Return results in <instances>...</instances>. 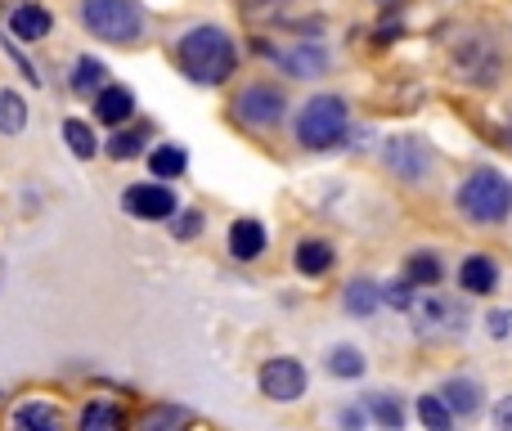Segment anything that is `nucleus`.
<instances>
[{
  "label": "nucleus",
  "mask_w": 512,
  "mask_h": 431,
  "mask_svg": "<svg viewBox=\"0 0 512 431\" xmlns=\"http://www.w3.org/2000/svg\"><path fill=\"white\" fill-rule=\"evenodd\" d=\"M176 63L194 86H225L239 68V45L225 27L198 23L176 41Z\"/></svg>",
  "instance_id": "1"
},
{
  "label": "nucleus",
  "mask_w": 512,
  "mask_h": 431,
  "mask_svg": "<svg viewBox=\"0 0 512 431\" xmlns=\"http://www.w3.org/2000/svg\"><path fill=\"white\" fill-rule=\"evenodd\" d=\"M81 27L108 45H135L149 32V14L140 0H81Z\"/></svg>",
  "instance_id": "2"
},
{
  "label": "nucleus",
  "mask_w": 512,
  "mask_h": 431,
  "mask_svg": "<svg viewBox=\"0 0 512 431\" xmlns=\"http://www.w3.org/2000/svg\"><path fill=\"white\" fill-rule=\"evenodd\" d=\"M459 212L468 220H481V225H499L512 212V180H504L490 167L472 171L459 189Z\"/></svg>",
  "instance_id": "3"
},
{
  "label": "nucleus",
  "mask_w": 512,
  "mask_h": 431,
  "mask_svg": "<svg viewBox=\"0 0 512 431\" xmlns=\"http://www.w3.org/2000/svg\"><path fill=\"white\" fill-rule=\"evenodd\" d=\"M346 126H351V113H346V104L337 95H315L310 104H301L297 113V144L301 149H333V144H342Z\"/></svg>",
  "instance_id": "4"
},
{
  "label": "nucleus",
  "mask_w": 512,
  "mask_h": 431,
  "mask_svg": "<svg viewBox=\"0 0 512 431\" xmlns=\"http://www.w3.org/2000/svg\"><path fill=\"white\" fill-rule=\"evenodd\" d=\"M283 113H288V99H283V90L274 86V81H252V86H243L239 95H234V117H239L243 126H252V131L279 126Z\"/></svg>",
  "instance_id": "5"
},
{
  "label": "nucleus",
  "mask_w": 512,
  "mask_h": 431,
  "mask_svg": "<svg viewBox=\"0 0 512 431\" xmlns=\"http://www.w3.org/2000/svg\"><path fill=\"white\" fill-rule=\"evenodd\" d=\"M256 387H261V396L274 400V405H292V400L306 396L310 378H306V369H301V360H292V355H274V360L261 364Z\"/></svg>",
  "instance_id": "6"
},
{
  "label": "nucleus",
  "mask_w": 512,
  "mask_h": 431,
  "mask_svg": "<svg viewBox=\"0 0 512 431\" xmlns=\"http://www.w3.org/2000/svg\"><path fill=\"white\" fill-rule=\"evenodd\" d=\"M122 207H126V216L158 225V220H171V216H176V194H171L162 180H144V185H131V189H126V194H122Z\"/></svg>",
  "instance_id": "7"
},
{
  "label": "nucleus",
  "mask_w": 512,
  "mask_h": 431,
  "mask_svg": "<svg viewBox=\"0 0 512 431\" xmlns=\"http://www.w3.org/2000/svg\"><path fill=\"white\" fill-rule=\"evenodd\" d=\"M135 117V90L131 86H117V81H104L95 90V122H104L108 131L113 126H126Z\"/></svg>",
  "instance_id": "8"
},
{
  "label": "nucleus",
  "mask_w": 512,
  "mask_h": 431,
  "mask_svg": "<svg viewBox=\"0 0 512 431\" xmlns=\"http://www.w3.org/2000/svg\"><path fill=\"white\" fill-rule=\"evenodd\" d=\"M288 77H324L328 72V50L315 41H297L292 50H270Z\"/></svg>",
  "instance_id": "9"
},
{
  "label": "nucleus",
  "mask_w": 512,
  "mask_h": 431,
  "mask_svg": "<svg viewBox=\"0 0 512 431\" xmlns=\"http://www.w3.org/2000/svg\"><path fill=\"white\" fill-rule=\"evenodd\" d=\"M387 167L396 171L400 180H423L427 176V167H432V153L423 149V140H391L387 144Z\"/></svg>",
  "instance_id": "10"
},
{
  "label": "nucleus",
  "mask_w": 512,
  "mask_h": 431,
  "mask_svg": "<svg viewBox=\"0 0 512 431\" xmlns=\"http://www.w3.org/2000/svg\"><path fill=\"white\" fill-rule=\"evenodd\" d=\"M50 32H54V14L45 5H18L14 14H9V36L23 41V45L45 41Z\"/></svg>",
  "instance_id": "11"
},
{
  "label": "nucleus",
  "mask_w": 512,
  "mask_h": 431,
  "mask_svg": "<svg viewBox=\"0 0 512 431\" xmlns=\"http://www.w3.org/2000/svg\"><path fill=\"white\" fill-rule=\"evenodd\" d=\"M265 243H270V234H265L261 220L243 216V220L230 225V256L234 261H256V256L265 252Z\"/></svg>",
  "instance_id": "12"
},
{
  "label": "nucleus",
  "mask_w": 512,
  "mask_h": 431,
  "mask_svg": "<svg viewBox=\"0 0 512 431\" xmlns=\"http://www.w3.org/2000/svg\"><path fill=\"white\" fill-rule=\"evenodd\" d=\"M104 81H108V68H104V59H95V54H81L68 72L72 95H81V99H95V90L104 86Z\"/></svg>",
  "instance_id": "13"
},
{
  "label": "nucleus",
  "mask_w": 512,
  "mask_h": 431,
  "mask_svg": "<svg viewBox=\"0 0 512 431\" xmlns=\"http://www.w3.org/2000/svg\"><path fill=\"white\" fill-rule=\"evenodd\" d=\"M459 283L472 292V297H486V292L499 288V265L490 256H468L459 270Z\"/></svg>",
  "instance_id": "14"
},
{
  "label": "nucleus",
  "mask_w": 512,
  "mask_h": 431,
  "mask_svg": "<svg viewBox=\"0 0 512 431\" xmlns=\"http://www.w3.org/2000/svg\"><path fill=\"white\" fill-rule=\"evenodd\" d=\"M9 423L23 427V431H27V427H32V431H54V427L63 423V414H59L54 405H45V400H23V405L9 414Z\"/></svg>",
  "instance_id": "15"
},
{
  "label": "nucleus",
  "mask_w": 512,
  "mask_h": 431,
  "mask_svg": "<svg viewBox=\"0 0 512 431\" xmlns=\"http://www.w3.org/2000/svg\"><path fill=\"white\" fill-rule=\"evenodd\" d=\"M149 171H153V180H180L189 171V153L180 144H158L149 153Z\"/></svg>",
  "instance_id": "16"
},
{
  "label": "nucleus",
  "mask_w": 512,
  "mask_h": 431,
  "mask_svg": "<svg viewBox=\"0 0 512 431\" xmlns=\"http://www.w3.org/2000/svg\"><path fill=\"white\" fill-rule=\"evenodd\" d=\"M292 265H297L306 279H319V274L333 265V247H328L324 238H306V243H297V256H292Z\"/></svg>",
  "instance_id": "17"
},
{
  "label": "nucleus",
  "mask_w": 512,
  "mask_h": 431,
  "mask_svg": "<svg viewBox=\"0 0 512 431\" xmlns=\"http://www.w3.org/2000/svg\"><path fill=\"white\" fill-rule=\"evenodd\" d=\"M27 117H32L27 99L18 95V90L0 86V135H23L27 131Z\"/></svg>",
  "instance_id": "18"
},
{
  "label": "nucleus",
  "mask_w": 512,
  "mask_h": 431,
  "mask_svg": "<svg viewBox=\"0 0 512 431\" xmlns=\"http://www.w3.org/2000/svg\"><path fill=\"white\" fill-rule=\"evenodd\" d=\"M59 131H63V144H68V153H72V158H77V162H90V158H95V153H99L95 131H90V126L81 122V117H68V122H63Z\"/></svg>",
  "instance_id": "19"
},
{
  "label": "nucleus",
  "mask_w": 512,
  "mask_h": 431,
  "mask_svg": "<svg viewBox=\"0 0 512 431\" xmlns=\"http://www.w3.org/2000/svg\"><path fill=\"white\" fill-rule=\"evenodd\" d=\"M441 400L454 409V414H477L481 409V387L472 378H450L441 387Z\"/></svg>",
  "instance_id": "20"
},
{
  "label": "nucleus",
  "mask_w": 512,
  "mask_h": 431,
  "mask_svg": "<svg viewBox=\"0 0 512 431\" xmlns=\"http://www.w3.org/2000/svg\"><path fill=\"white\" fill-rule=\"evenodd\" d=\"M122 423H126L122 409L108 405V400H90V405L81 409V418H77V427H81V431H117Z\"/></svg>",
  "instance_id": "21"
},
{
  "label": "nucleus",
  "mask_w": 512,
  "mask_h": 431,
  "mask_svg": "<svg viewBox=\"0 0 512 431\" xmlns=\"http://www.w3.org/2000/svg\"><path fill=\"white\" fill-rule=\"evenodd\" d=\"M104 153L113 162H131L144 153V131H135V126H113V140L104 144Z\"/></svg>",
  "instance_id": "22"
},
{
  "label": "nucleus",
  "mask_w": 512,
  "mask_h": 431,
  "mask_svg": "<svg viewBox=\"0 0 512 431\" xmlns=\"http://www.w3.org/2000/svg\"><path fill=\"white\" fill-rule=\"evenodd\" d=\"M382 306V288L369 279H351L346 283V310L351 315H373V310Z\"/></svg>",
  "instance_id": "23"
},
{
  "label": "nucleus",
  "mask_w": 512,
  "mask_h": 431,
  "mask_svg": "<svg viewBox=\"0 0 512 431\" xmlns=\"http://www.w3.org/2000/svg\"><path fill=\"white\" fill-rule=\"evenodd\" d=\"M441 261H436L432 252H414L409 256V265H405V279L414 283V288H436L441 283Z\"/></svg>",
  "instance_id": "24"
},
{
  "label": "nucleus",
  "mask_w": 512,
  "mask_h": 431,
  "mask_svg": "<svg viewBox=\"0 0 512 431\" xmlns=\"http://www.w3.org/2000/svg\"><path fill=\"white\" fill-rule=\"evenodd\" d=\"M328 373H333V378H360L364 355L355 351V346H333V351H328Z\"/></svg>",
  "instance_id": "25"
},
{
  "label": "nucleus",
  "mask_w": 512,
  "mask_h": 431,
  "mask_svg": "<svg viewBox=\"0 0 512 431\" xmlns=\"http://www.w3.org/2000/svg\"><path fill=\"white\" fill-rule=\"evenodd\" d=\"M418 418H423V427H432V431H450L454 409L445 405L441 396H423V400H418Z\"/></svg>",
  "instance_id": "26"
},
{
  "label": "nucleus",
  "mask_w": 512,
  "mask_h": 431,
  "mask_svg": "<svg viewBox=\"0 0 512 431\" xmlns=\"http://www.w3.org/2000/svg\"><path fill=\"white\" fill-rule=\"evenodd\" d=\"M364 414H369L373 423H382V427H400V423H405V409H400L391 396H364Z\"/></svg>",
  "instance_id": "27"
},
{
  "label": "nucleus",
  "mask_w": 512,
  "mask_h": 431,
  "mask_svg": "<svg viewBox=\"0 0 512 431\" xmlns=\"http://www.w3.org/2000/svg\"><path fill=\"white\" fill-rule=\"evenodd\" d=\"M185 423H194V414H189V409H171V405H162V409H149V414L140 418V427H144V431H162V427H185Z\"/></svg>",
  "instance_id": "28"
},
{
  "label": "nucleus",
  "mask_w": 512,
  "mask_h": 431,
  "mask_svg": "<svg viewBox=\"0 0 512 431\" xmlns=\"http://www.w3.org/2000/svg\"><path fill=\"white\" fill-rule=\"evenodd\" d=\"M203 225H207V216L198 212V207H189V212H180V207H176V216H171V234H176L180 243L198 238V234H203Z\"/></svg>",
  "instance_id": "29"
},
{
  "label": "nucleus",
  "mask_w": 512,
  "mask_h": 431,
  "mask_svg": "<svg viewBox=\"0 0 512 431\" xmlns=\"http://www.w3.org/2000/svg\"><path fill=\"white\" fill-rule=\"evenodd\" d=\"M414 297H418V292H414V283H409V279H396V283H387V288H382V301H387L391 310H405V315H409V306H414Z\"/></svg>",
  "instance_id": "30"
},
{
  "label": "nucleus",
  "mask_w": 512,
  "mask_h": 431,
  "mask_svg": "<svg viewBox=\"0 0 512 431\" xmlns=\"http://www.w3.org/2000/svg\"><path fill=\"white\" fill-rule=\"evenodd\" d=\"M5 54H9V59H14V68H18V77H27V81H32V86H41V72H36V68H32V63H27V59H23V54H18V45H14V36H5Z\"/></svg>",
  "instance_id": "31"
},
{
  "label": "nucleus",
  "mask_w": 512,
  "mask_h": 431,
  "mask_svg": "<svg viewBox=\"0 0 512 431\" xmlns=\"http://www.w3.org/2000/svg\"><path fill=\"white\" fill-rule=\"evenodd\" d=\"M508 324H512L508 310H495V315H490V333L495 337H508Z\"/></svg>",
  "instance_id": "32"
},
{
  "label": "nucleus",
  "mask_w": 512,
  "mask_h": 431,
  "mask_svg": "<svg viewBox=\"0 0 512 431\" xmlns=\"http://www.w3.org/2000/svg\"><path fill=\"white\" fill-rule=\"evenodd\" d=\"M495 427H499V431H512V396L495 409Z\"/></svg>",
  "instance_id": "33"
}]
</instances>
